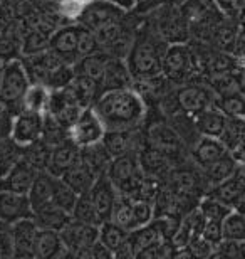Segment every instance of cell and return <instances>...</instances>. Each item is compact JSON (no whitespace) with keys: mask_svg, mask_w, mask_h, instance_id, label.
<instances>
[{"mask_svg":"<svg viewBox=\"0 0 245 259\" xmlns=\"http://www.w3.org/2000/svg\"><path fill=\"white\" fill-rule=\"evenodd\" d=\"M143 15L168 44H186L191 40L190 22L181 14L180 5H160Z\"/></svg>","mask_w":245,"mask_h":259,"instance_id":"cell-3","label":"cell"},{"mask_svg":"<svg viewBox=\"0 0 245 259\" xmlns=\"http://www.w3.org/2000/svg\"><path fill=\"white\" fill-rule=\"evenodd\" d=\"M228 153L230 152H228V148L223 145L220 138L205 137V135H202L193 143V147L190 148L191 158H193V162L200 168L207 167V165L217 162V160H220L223 157H227Z\"/></svg>","mask_w":245,"mask_h":259,"instance_id":"cell-18","label":"cell"},{"mask_svg":"<svg viewBox=\"0 0 245 259\" xmlns=\"http://www.w3.org/2000/svg\"><path fill=\"white\" fill-rule=\"evenodd\" d=\"M185 0H136V7L133 10L138 14H148L160 5H181Z\"/></svg>","mask_w":245,"mask_h":259,"instance_id":"cell-52","label":"cell"},{"mask_svg":"<svg viewBox=\"0 0 245 259\" xmlns=\"http://www.w3.org/2000/svg\"><path fill=\"white\" fill-rule=\"evenodd\" d=\"M29 217H34V207L27 194L0 190V219L14 224Z\"/></svg>","mask_w":245,"mask_h":259,"instance_id":"cell-12","label":"cell"},{"mask_svg":"<svg viewBox=\"0 0 245 259\" xmlns=\"http://www.w3.org/2000/svg\"><path fill=\"white\" fill-rule=\"evenodd\" d=\"M138 158H139V165H141V170L144 172V175L150 179L158 180V182H165L171 170L176 167L175 162L168 155L160 152L158 148L150 147L148 143L144 145V148L139 152Z\"/></svg>","mask_w":245,"mask_h":259,"instance_id":"cell-13","label":"cell"},{"mask_svg":"<svg viewBox=\"0 0 245 259\" xmlns=\"http://www.w3.org/2000/svg\"><path fill=\"white\" fill-rule=\"evenodd\" d=\"M198 209H200L205 219H217V221H223L233 210L232 207L225 205L223 202L217 200L215 197H212L208 194L207 197H203V199L198 202Z\"/></svg>","mask_w":245,"mask_h":259,"instance_id":"cell-44","label":"cell"},{"mask_svg":"<svg viewBox=\"0 0 245 259\" xmlns=\"http://www.w3.org/2000/svg\"><path fill=\"white\" fill-rule=\"evenodd\" d=\"M223 239L245 241V215L238 210H232L223 219Z\"/></svg>","mask_w":245,"mask_h":259,"instance_id":"cell-42","label":"cell"},{"mask_svg":"<svg viewBox=\"0 0 245 259\" xmlns=\"http://www.w3.org/2000/svg\"><path fill=\"white\" fill-rule=\"evenodd\" d=\"M79 158H81V147H77L69 138L66 142L52 147L47 172L51 175H54V177H62Z\"/></svg>","mask_w":245,"mask_h":259,"instance_id":"cell-21","label":"cell"},{"mask_svg":"<svg viewBox=\"0 0 245 259\" xmlns=\"http://www.w3.org/2000/svg\"><path fill=\"white\" fill-rule=\"evenodd\" d=\"M14 244H15V257L19 259H32L34 257V244L37 237L39 226L35 224L32 217L17 221L12 224Z\"/></svg>","mask_w":245,"mask_h":259,"instance_id":"cell-20","label":"cell"},{"mask_svg":"<svg viewBox=\"0 0 245 259\" xmlns=\"http://www.w3.org/2000/svg\"><path fill=\"white\" fill-rule=\"evenodd\" d=\"M54 182H56L54 175H51L49 172H37V175L34 177L32 184H30L29 192H27L29 199H30V204H32V207H34V210L37 209V207H40V205L52 202Z\"/></svg>","mask_w":245,"mask_h":259,"instance_id":"cell-26","label":"cell"},{"mask_svg":"<svg viewBox=\"0 0 245 259\" xmlns=\"http://www.w3.org/2000/svg\"><path fill=\"white\" fill-rule=\"evenodd\" d=\"M49 96H51L49 86L39 84V82H32L24 95L22 108L45 115V113H47V108H49Z\"/></svg>","mask_w":245,"mask_h":259,"instance_id":"cell-33","label":"cell"},{"mask_svg":"<svg viewBox=\"0 0 245 259\" xmlns=\"http://www.w3.org/2000/svg\"><path fill=\"white\" fill-rule=\"evenodd\" d=\"M71 214L64 209H61L59 205H56L54 202H49V204H44L37 207L34 210V217L40 229H54V231H61L67 222L71 221Z\"/></svg>","mask_w":245,"mask_h":259,"instance_id":"cell-23","label":"cell"},{"mask_svg":"<svg viewBox=\"0 0 245 259\" xmlns=\"http://www.w3.org/2000/svg\"><path fill=\"white\" fill-rule=\"evenodd\" d=\"M242 91H243V95H245V74H243V88H242Z\"/></svg>","mask_w":245,"mask_h":259,"instance_id":"cell-58","label":"cell"},{"mask_svg":"<svg viewBox=\"0 0 245 259\" xmlns=\"http://www.w3.org/2000/svg\"><path fill=\"white\" fill-rule=\"evenodd\" d=\"M144 133H146V143L150 147L166 153L176 167H180L186 145L166 118L156 116L155 120L144 123Z\"/></svg>","mask_w":245,"mask_h":259,"instance_id":"cell-5","label":"cell"},{"mask_svg":"<svg viewBox=\"0 0 245 259\" xmlns=\"http://www.w3.org/2000/svg\"><path fill=\"white\" fill-rule=\"evenodd\" d=\"M237 39H238V32H237L235 25H232L230 22H227V20H220V22L217 24L215 30H213L210 46L215 49H220V51H225V53L233 54Z\"/></svg>","mask_w":245,"mask_h":259,"instance_id":"cell-34","label":"cell"},{"mask_svg":"<svg viewBox=\"0 0 245 259\" xmlns=\"http://www.w3.org/2000/svg\"><path fill=\"white\" fill-rule=\"evenodd\" d=\"M32 84L29 74L25 71L22 58L7 61L2 64V74H0V101L4 106L15 115L22 110V100L25 91Z\"/></svg>","mask_w":245,"mask_h":259,"instance_id":"cell-4","label":"cell"},{"mask_svg":"<svg viewBox=\"0 0 245 259\" xmlns=\"http://www.w3.org/2000/svg\"><path fill=\"white\" fill-rule=\"evenodd\" d=\"M61 179L64 180L66 184H69L71 187L81 195V194H87L92 189L97 175L79 158Z\"/></svg>","mask_w":245,"mask_h":259,"instance_id":"cell-25","label":"cell"},{"mask_svg":"<svg viewBox=\"0 0 245 259\" xmlns=\"http://www.w3.org/2000/svg\"><path fill=\"white\" fill-rule=\"evenodd\" d=\"M51 152H52V147L40 138L37 142H34L32 145L24 148V158L27 160L37 172H47Z\"/></svg>","mask_w":245,"mask_h":259,"instance_id":"cell-35","label":"cell"},{"mask_svg":"<svg viewBox=\"0 0 245 259\" xmlns=\"http://www.w3.org/2000/svg\"><path fill=\"white\" fill-rule=\"evenodd\" d=\"M77 29H79L77 22H67L51 35V49L56 51L64 63L74 64L77 59H81L77 51Z\"/></svg>","mask_w":245,"mask_h":259,"instance_id":"cell-14","label":"cell"},{"mask_svg":"<svg viewBox=\"0 0 245 259\" xmlns=\"http://www.w3.org/2000/svg\"><path fill=\"white\" fill-rule=\"evenodd\" d=\"M109 221L116 222V224H119L128 231L136 229V221H134V210H133V199L119 194L116 204H114L111 219Z\"/></svg>","mask_w":245,"mask_h":259,"instance_id":"cell-37","label":"cell"},{"mask_svg":"<svg viewBox=\"0 0 245 259\" xmlns=\"http://www.w3.org/2000/svg\"><path fill=\"white\" fill-rule=\"evenodd\" d=\"M51 49V35L37 29L22 30V56H34Z\"/></svg>","mask_w":245,"mask_h":259,"instance_id":"cell-36","label":"cell"},{"mask_svg":"<svg viewBox=\"0 0 245 259\" xmlns=\"http://www.w3.org/2000/svg\"><path fill=\"white\" fill-rule=\"evenodd\" d=\"M233 210H238V212H242V214H245V190H243V194L240 195V199L237 200Z\"/></svg>","mask_w":245,"mask_h":259,"instance_id":"cell-54","label":"cell"},{"mask_svg":"<svg viewBox=\"0 0 245 259\" xmlns=\"http://www.w3.org/2000/svg\"><path fill=\"white\" fill-rule=\"evenodd\" d=\"M92 110L108 130H133L144 126L150 108L134 88L104 91L92 103Z\"/></svg>","mask_w":245,"mask_h":259,"instance_id":"cell-1","label":"cell"},{"mask_svg":"<svg viewBox=\"0 0 245 259\" xmlns=\"http://www.w3.org/2000/svg\"><path fill=\"white\" fill-rule=\"evenodd\" d=\"M243 215H245V214H243Z\"/></svg>","mask_w":245,"mask_h":259,"instance_id":"cell-59","label":"cell"},{"mask_svg":"<svg viewBox=\"0 0 245 259\" xmlns=\"http://www.w3.org/2000/svg\"><path fill=\"white\" fill-rule=\"evenodd\" d=\"M128 237H129V231L113 221H104L103 224L99 226V241H101L108 249L113 251L114 257H116V252L126 244Z\"/></svg>","mask_w":245,"mask_h":259,"instance_id":"cell-31","label":"cell"},{"mask_svg":"<svg viewBox=\"0 0 245 259\" xmlns=\"http://www.w3.org/2000/svg\"><path fill=\"white\" fill-rule=\"evenodd\" d=\"M97 49H99V44L96 40L94 30L79 24V29H77V51H79V56L82 58V56L94 53V51H97Z\"/></svg>","mask_w":245,"mask_h":259,"instance_id":"cell-47","label":"cell"},{"mask_svg":"<svg viewBox=\"0 0 245 259\" xmlns=\"http://www.w3.org/2000/svg\"><path fill=\"white\" fill-rule=\"evenodd\" d=\"M76 76L74 66L69 63H62L61 66H57L54 71L51 72L47 86L51 90H59V88H66L67 84H71L72 79Z\"/></svg>","mask_w":245,"mask_h":259,"instance_id":"cell-46","label":"cell"},{"mask_svg":"<svg viewBox=\"0 0 245 259\" xmlns=\"http://www.w3.org/2000/svg\"><path fill=\"white\" fill-rule=\"evenodd\" d=\"M40 138H42L47 145H51V147H56V145L69 140V130H67L66 126H62L61 123L51 115V113H45L42 137Z\"/></svg>","mask_w":245,"mask_h":259,"instance_id":"cell-41","label":"cell"},{"mask_svg":"<svg viewBox=\"0 0 245 259\" xmlns=\"http://www.w3.org/2000/svg\"><path fill=\"white\" fill-rule=\"evenodd\" d=\"M108 2L118 5V7H121L124 10H133L136 7V0H108Z\"/></svg>","mask_w":245,"mask_h":259,"instance_id":"cell-53","label":"cell"},{"mask_svg":"<svg viewBox=\"0 0 245 259\" xmlns=\"http://www.w3.org/2000/svg\"><path fill=\"white\" fill-rule=\"evenodd\" d=\"M243 74H245V69H242V67H235V69H232V71L220 72V74H213L210 77H207V84L210 86V90L213 93H215V98L232 95V93L242 91Z\"/></svg>","mask_w":245,"mask_h":259,"instance_id":"cell-22","label":"cell"},{"mask_svg":"<svg viewBox=\"0 0 245 259\" xmlns=\"http://www.w3.org/2000/svg\"><path fill=\"white\" fill-rule=\"evenodd\" d=\"M35 175H37V170L22 157L7 174L0 177V190L27 194Z\"/></svg>","mask_w":245,"mask_h":259,"instance_id":"cell-19","label":"cell"},{"mask_svg":"<svg viewBox=\"0 0 245 259\" xmlns=\"http://www.w3.org/2000/svg\"><path fill=\"white\" fill-rule=\"evenodd\" d=\"M91 194V199L94 202V207L97 210V215L101 219V224L104 221H109L111 219V214H113V209H114V204H116L119 192L106 174L99 175L96 179L94 185L92 189L89 190Z\"/></svg>","mask_w":245,"mask_h":259,"instance_id":"cell-15","label":"cell"},{"mask_svg":"<svg viewBox=\"0 0 245 259\" xmlns=\"http://www.w3.org/2000/svg\"><path fill=\"white\" fill-rule=\"evenodd\" d=\"M81 160L99 177V175L108 172L113 157L109 155L106 145L103 142H99L94 145H89V147H82L81 148Z\"/></svg>","mask_w":245,"mask_h":259,"instance_id":"cell-27","label":"cell"},{"mask_svg":"<svg viewBox=\"0 0 245 259\" xmlns=\"http://www.w3.org/2000/svg\"><path fill=\"white\" fill-rule=\"evenodd\" d=\"M72 219L79 221V222H86V224H97L101 226V219L97 215V210L94 207V202L91 199V194H81L77 197V202L74 205V209L71 212Z\"/></svg>","mask_w":245,"mask_h":259,"instance_id":"cell-39","label":"cell"},{"mask_svg":"<svg viewBox=\"0 0 245 259\" xmlns=\"http://www.w3.org/2000/svg\"><path fill=\"white\" fill-rule=\"evenodd\" d=\"M215 106L228 118H245V95L243 91L232 95L217 96Z\"/></svg>","mask_w":245,"mask_h":259,"instance_id":"cell-38","label":"cell"},{"mask_svg":"<svg viewBox=\"0 0 245 259\" xmlns=\"http://www.w3.org/2000/svg\"><path fill=\"white\" fill-rule=\"evenodd\" d=\"M237 12H245V0H233Z\"/></svg>","mask_w":245,"mask_h":259,"instance_id":"cell-55","label":"cell"},{"mask_svg":"<svg viewBox=\"0 0 245 259\" xmlns=\"http://www.w3.org/2000/svg\"><path fill=\"white\" fill-rule=\"evenodd\" d=\"M175 96L180 111L191 116L215 105V93L210 90V86L200 81H190L176 86Z\"/></svg>","mask_w":245,"mask_h":259,"instance_id":"cell-7","label":"cell"},{"mask_svg":"<svg viewBox=\"0 0 245 259\" xmlns=\"http://www.w3.org/2000/svg\"><path fill=\"white\" fill-rule=\"evenodd\" d=\"M15 257V244L12 224L0 219V259Z\"/></svg>","mask_w":245,"mask_h":259,"instance_id":"cell-48","label":"cell"},{"mask_svg":"<svg viewBox=\"0 0 245 259\" xmlns=\"http://www.w3.org/2000/svg\"><path fill=\"white\" fill-rule=\"evenodd\" d=\"M104 135H106V126L103 125L101 118L96 115L92 106L86 108L79 120L69 128V138L81 148L103 142Z\"/></svg>","mask_w":245,"mask_h":259,"instance_id":"cell-9","label":"cell"},{"mask_svg":"<svg viewBox=\"0 0 245 259\" xmlns=\"http://www.w3.org/2000/svg\"><path fill=\"white\" fill-rule=\"evenodd\" d=\"M202 236L205 237L208 242H212L213 246H217L218 242L223 241V221L217 219H205L203 224Z\"/></svg>","mask_w":245,"mask_h":259,"instance_id":"cell-50","label":"cell"},{"mask_svg":"<svg viewBox=\"0 0 245 259\" xmlns=\"http://www.w3.org/2000/svg\"><path fill=\"white\" fill-rule=\"evenodd\" d=\"M22 58V37L20 35H5L0 37V63Z\"/></svg>","mask_w":245,"mask_h":259,"instance_id":"cell-45","label":"cell"},{"mask_svg":"<svg viewBox=\"0 0 245 259\" xmlns=\"http://www.w3.org/2000/svg\"><path fill=\"white\" fill-rule=\"evenodd\" d=\"M195 125L200 135L220 138L227 125V116L213 105L210 108H207V110L200 111L198 115H195Z\"/></svg>","mask_w":245,"mask_h":259,"instance_id":"cell-24","label":"cell"},{"mask_svg":"<svg viewBox=\"0 0 245 259\" xmlns=\"http://www.w3.org/2000/svg\"><path fill=\"white\" fill-rule=\"evenodd\" d=\"M59 234L62 244L72 252V256H76L77 251L89 247L99 241V226L86 224L71 217V221L59 231Z\"/></svg>","mask_w":245,"mask_h":259,"instance_id":"cell-11","label":"cell"},{"mask_svg":"<svg viewBox=\"0 0 245 259\" xmlns=\"http://www.w3.org/2000/svg\"><path fill=\"white\" fill-rule=\"evenodd\" d=\"M243 190H245L243 185L232 175L230 179H227V180H223V182L210 187L207 194L215 197L217 200L223 202L225 205L232 207V209H233L235 204H237V200L240 199V195L243 194Z\"/></svg>","mask_w":245,"mask_h":259,"instance_id":"cell-32","label":"cell"},{"mask_svg":"<svg viewBox=\"0 0 245 259\" xmlns=\"http://www.w3.org/2000/svg\"><path fill=\"white\" fill-rule=\"evenodd\" d=\"M71 88L82 108L92 106V103H94L97 100V96L101 95V91H99V81L91 76L76 74L74 79L71 82Z\"/></svg>","mask_w":245,"mask_h":259,"instance_id":"cell-30","label":"cell"},{"mask_svg":"<svg viewBox=\"0 0 245 259\" xmlns=\"http://www.w3.org/2000/svg\"><path fill=\"white\" fill-rule=\"evenodd\" d=\"M235 168H237V162L232 158V155L228 153L227 157H223L220 160H217V162L203 167L202 174H203V177H205V182L208 185V189H210V187H213V185L230 179L232 175L235 174Z\"/></svg>","mask_w":245,"mask_h":259,"instance_id":"cell-29","label":"cell"},{"mask_svg":"<svg viewBox=\"0 0 245 259\" xmlns=\"http://www.w3.org/2000/svg\"><path fill=\"white\" fill-rule=\"evenodd\" d=\"M134 77L129 71L126 59L111 58L108 61L106 67L103 71V76L99 77V91H111L121 90V88H131Z\"/></svg>","mask_w":245,"mask_h":259,"instance_id":"cell-16","label":"cell"},{"mask_svg":"<svg viewBox=\"0 0 245 259\" xmlns=\"http://www.w3.org/2000/svg\"><path fill=\"white\" fill-rule=\"evenodd\" d=\"M109 59H111V56H109L106 51L97 49L94 53L82 56V58L77 59L72 66H74L76 74L91 76L99 81V77L103 76V71H104V67H106Z\"/></svg>","mask_w":245,"mask_h":259,"instance_id":"cell-28","label":"cell"},{"mask_svg":"<svg viewBox=\"0 0 245 259\" xmlns=\"http://www.w3.org/2000/svg\"><path fill=\"white\" fill-rule=\"evenodd\" d=\"M77 197H79V194L69 184H66L61 177H56L54 190H52V202L56 205H59L61 209H64L71 214L77 202Z\"/></svg>","mask_w":245,"mask_h":259,"instance_id":"cell-40","label":"cell"},{"mask_svg":"<svg viewBox=\"0 0 245 259\" xmlns=\"http://www.w3.org/2000/svg\"><path fill=\"white\" fill-rule=\"evenodd\" d=\"M74 257L72 252L62 244L59 231L54 229H40L35 237L34 257L35 259H59V257Z\"/></svg>","mask_w":245,"mask_h":259,"instance_id":"cell-17","label":"cell"},{"mask_svg":"<svg viewBox=\"0 0 245 259\" xmlns=\"http://www.w3.org/2000/svg\"><path fill=\"white\" fill-rule=\"evenodd\" d=\"M168 46L143 15V20L136 29L134 42L126 56L128 67L134 79L163 74V58Z\"/></svg>","mask_w":245,"mask_h":259,"instance_id":"cell-2","label":"cell"},{"mask_svg":"<svg viewBox=\"0 0 245 259\" xmlns=\"http://www.w3.org/2000/svg\"><path fill=\"white\" fill-rule=\"evenodd\" d=\"M240 257H245V241H240Z\"/></svg>","mask_w":245,"mask_h":259,"instance_id":"cell-57","label":"cell"},{"mask_svg":"<svg viewBox=\"0 0 245 259\" xmlns=\"http://www.w3.org/2000/svg\"><path fill=\"white\" fill-rule=\"evenodd\" d=\"M44 115L37 111H30L22 108L14 115L12 121V142L19 147H29L42 137Z\"/></svg>","mask_w":245,"mask_h":259,"instance_id":"cell-8","label":"cell"},{"mask_svg":"<svg viewBox=\"0 0 245 259\" xmlns=\"http://www.w3.org/2000/svg\"><path fill=\"white\" fill-rule=\"evenodd\" d=\"M163 74L176 86L195 81L200 72L190 42L168 46L163 58Z\"/></svg>","mask_w":245,"mask_h":259,"instance_id":"cell-6","label":"cell"},{"mask_svg":"<svg viewBox=\"0 0 245 259\" xmlns=\"http://www.w3.org/2000/svg\"><path fill=\"white\" fill-rule=\"evenodd\" d=\"M12 121L14 113L4 106L0 110V150L12 140Z\"/></svg>","mask_w":245,"mask_h":259,"instance_id":"cell-51","label":"cell"},{"mask_svg":"<svg viewBox=\"0 0 245 259\" xmlns=\"http://www.w3.org/2000/svg\"><path fill=\"white\" fill-rule=\"evenodd\" d=\"M245 138V118H228L220 140L228 148V152Z\"/></svg>","mask_w":245,"mask_h":259,"instance_id":"cell-43","label":"cell"},{"mask_svg":"<svg viewBox=\"0 0 245 259\" xmlns=\"http://www.w3.org/2000/svg\"><path fill=\"white\" fill-rule=\"evenodd\" d=\"M39 4H42V5H51V4H57L59 0H37Z\"/></svg>","mask_w":245,"mask_h":259,"instance_id":"cell-56","label":"cell"},{"mask_svg":"<svg viewBox=\"0 0 245 259\" xmlns=\"http://www.w3.org/2000/svg\"><path fill=\"white\" fill-rule=\"evenodd\" d=\"M129 10H124L118 5H114L108 0H92L86 5L84 9L81 10L79 17H77L76 22H79L86 27H89L92 30H96L99 27L111 22H116V20H121L124 15H126Z\"/></svg>","mask_w":245,"mask_h":259,"instance_id":"cell-10","label":"cell"},{"mask_svg":"<svg viewBox=\"0 0 245 259\" xmlns=\"http://www.w3.org/2000/svg\"><path fill=\"white\" fill-rule=\"evenodd\" d=\"M186 251L191 257H210L213 256V251H215V246L212 242H208L202 234L193 236L186 246Z\"/></svg>","mask_w":245,"mask_h":259,"instance_id":"cell-49","label":"cell"}]
</instances>
